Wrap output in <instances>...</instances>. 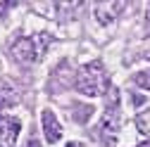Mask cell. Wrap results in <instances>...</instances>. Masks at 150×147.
I'll return each mask as SVG.
<instances>
[{"instance_id": "obj_1", "label": "cell", "mask_w": 150, "mask_h": 147, "mask_svg": "<svg viewBox=\"0 0 150 147\" xmlns=\"http://www.w3.org/2000/svg\"><path fill=\"white\" fill-rule=\"evenodd\" d=\"M110 88V81H107V71L103 66L100 60H93L88 64H83L76 74V90L88 97H98V95H105Z\"/></svg>"}, {"instance_id": "obj_2", "label": "cell", "mask_w": 150, "mask_h": 147, "mask_svg": "<svg viewBox=\"0 0 150 147\" xmlns=\"http://www.w3.org/2000/svg\"><path fill=\"white\" fill-rule=\"evenodd\" d=\"M119 126H122V109H119V90L112 88L110 90V100L105 104V114L100 119V126L96 128V140L105 147H110L112 142L117 140L119 133Z\"/></svg>"}, {"instance_id": "obj_3", "label": "cell", "mask_w": 150, "mask_h": 147, "mask_svg": "<svg viewBox=\"0 0 150 147\" xmlns=\"http://www.w3.org/2000/svg\"><path fill=\"white\" fill-rule=\"evenodd\" d=\"M48 45H50V36L38 33L33 38H19L10 50L19 62H38L43 57V52L48 50Z\"/></svg>"}, {"instance_id": "obj_4", "label": "cell", "mask_w": 150, "mask_h": 147, "mask_svg": "<svg viewBox=\"0 0 150 147\" xmlns=\"http://www.w3.org/2000/svg\"><path fill=\"white\" fill-rule=\"evenodd\" d=\"M22 121L17 116H0V147H14Z\"/></svg>"}, {"instance_id": "obj_5", "label": "cell", "mask_w": 150, "mask_h": 147, "mask_svg": "<svg viewBox=\"0 0 150 147\" xmlns=\"http://www.w3.org/2000/svg\"><path fill=\"white\" fill-rule=\"evenodd\" d=\"M41 121H43V133H45V140H48V142H57V140L62 138V126H60L57 116H55L50 109H45L43 116H41Z\"/></svg>"}, {"instance_id": "obj_6", "label": "cell", "mask_w": 150, "mask_h": 147, "mask_svg": "<svg viewBox=\"0 0 150 147\" xmlns=\"http://www.w3.org/2000/svg\"><path fill=\"white\" fill-rule=\"evenodd\" d=\"M14 102H17V93H14V88H12L7 81H3V83H0V112H3L5 107L14 104Z\"/></svg>"}, {"instance_id": "obj_7", "label": "cell", "mask_w": 150, "mask_h": 147, "mask_svg": "<svg viewBox=\"0 0 150 147\" xmlns=\"http://www.w3.org/2000/svg\"><path fill=\"white\" fill-rule=\"evenodd\" d=\"M91 114H93V107L91 104H74V121L83 123Z\"/></svg>"}, {"instance_id": "obj_8", "label": "cell", "mask_w": 150, "mask_h": 147, "mask_svg": "<svg viewBox=\"0 0 150 147\" xmlns=\"http://www.w3.org/2000/svg\"><path fill=\"white\" fill-rule=\"evenodd\" d=\"M136 126H138V131H141V133L150 135V112L138 114V116H136Z\"/></svg>"}, {"instance_id": "obj_9", "label": "cell", "mask_w": 150, "mask_h": 147, "mask_svg": "<svg viewBox=\"0 0 150 147\" xmlns=\"http://www.w3.org/2000/svg\"><path fill=\"white\" fill-rule=\"evenodd\" d=\"M134 83L143 90H150V71H138L134 74Z\"/></svg>"}, {"instance_id": "obj_10", "label": "cell", "mask_w": 150, "mask_h": 147, "mask_svg": "<svg viewBox=\"0 0 150 147\" xmlns=\"http://www.w3.org/2000/svg\"><path fill=\"white\" fill-rule=\"evenodd\" d=\"M24 147H41V142H38V140H36V138H31V140H29V142H26Z\"/></svg>"}, {"instance_id": "obj_11", "label": "cell", "mask_w": 150, "mask_h": 147, "mask_svg": "<svg viewBox=\"0 0 150 147\" xmlns=\"http://www.w3.org/2000/svg\"><path fill=\"white\" fill-rule=\"evenodd\" d=\"M145 19H148V33H150V7H148V12H145Z\"/></svg>"}, {"instance_id": "obj_12", "label": "cell", "mask_w": 150, "mask_h": 147, "mask_svg": "<svg viewBox=\"0 0 150 147\" xmlns=\"http://www.w3.org/2000/svg\"><path fill=\"white\" fill-rule=\"evenodd\" d=\"M67 147H83V145H81V142H69Z\"/></svg>"}, {"instance_id": "obj_13", "label": "cell", "mask_w": 150, "mask_h": 147, "mask_svg": "<svg viewBox=\"0 0 150 147\" xmlns=\"http://www.w3.org/2000/svg\"><path fill=\"white\" fill-rule=\"evenodd\" d=\"M138 147H150V142H141V145H138Z\"/></svg>"}]
</instances>
